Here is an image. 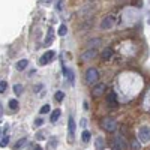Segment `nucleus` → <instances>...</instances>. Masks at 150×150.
Wrapping results in <instances>:
<instances>
[{
	"label": "nucleus",
	"mask_w": 150,
	"mask_h": 150,
	"mask_svg": "<svg viewBox=\"0 0 150 150\" xmlns=\"http://www.w3.org/2000/svg\"><path fill=\"white\" fill-rule=\"evenodd\" d=\"M126 149V143L122 137H116L113 141V150H125Z\"/></svg>",
	"instance_id": "nucleus-8"
},
{
	"label": "nucleus",
	"mask_w": 150,
	"mask_h": 150,
	"mask_svg": "<svg viewBox=\"0 0 150 150\" xmlns=\"http://www.w3.org/2000/svg\"><path fill=\"white\" fill-rule=\"evenodd\" d=\"M98 50H99V48H90V47H87L86 51H84V53L81 54V60H83V62L92 60V59L98 54Z\"/></svg>",
	"instance_id": "nucleus-5"
},
{
	"label": "nucleus",
	"mask_w": 150,
	"mask_h": 150,
	"mask_svg": "<svg viewBox=\"0 0 150 150\" xmlns=\"http://www.w3.org/2000/svg\"><path fill=\"white\" fill-rule=\"evenodd\" d=\"M111 57H113V50H111V48H105V50L102 51V59H104L105 62L110 60Z\"/></svg>",
	"instance_id": "nucleus-14"
},
{
	"label": "nucleus",
	"mask_w": 150,
	"mask_h": 150,
	"mask_svg": "<svg viewBox=\"0 0 150 150\" xmlns=\"http://www.w3.org/2000/svg\"><path fill=\"white\" fill-rule=\"evenodd\" d=\"M99 45H101V41L98 38H93L87 42V47H90V48H99Z\"/></svg>",
	"instance_id": "nucleus-13"
},
{
	"label": "nucleus",
	"mask_w": 150,
	"mask_h": 150,
	"mask_svg": "<svg viewBox=\"0 0 150 150\" xmlns=\"http://www.w3.org/2000/svg\"><path fill=\"white\" fill-rule=\"evenodd\" d=\"M9 108L12 110V111H17V110L20 108L18 101H17V99H11V101H9Z\"/></svg>",
	"instance_id": "nucleus-18"
},
{
	"label": "nucleus",
	"mask_w": 150,
	"mask_h": 150,
	"mask_svg": "<svg viewBox=\"0 0 150 150\" xmlns=\"http://www.w3.org/2000/svg\"><path fill=\"white\" fill-rule=\"evenodd\" d=\"M6 87H8V83H6V81H2V83H0V93H3L5 90H6Z\"/></svg>",
	"instance_id": "nucleus-25"
},
{
	"label": "nucleus",
	"mask_w": 150,
	"mask_h": 150,
	"mask_svg": "<svg viewBox=\"0 0 150 150\" xmlns=\"http://www.w3.org/2000/svg\"><path fill=\"white\" fill-rule=\"evenodd\" d=\"M41 89H42V84H38V86L35 87V92H39Z\"/></svg>",
	"instance_id": "nucleus-30"
},
{
	"label": "nucleus",
	"mask_w": 150,
	"mask_h": 150,
	"mask_svg": "<svg viewBox=\"0 0 150 150\" xmlns=\"http://www.w3.org/2000/svg\"><path fill=\"white\" fill-rule=\"evenodd\" d=\"M26 143H27V138H21V140H18L15 144H14V149L15 150H20V149H23L26 146Z\"/></svg>",
	"instance_id": "nucleus-16"
},
{
	"label": "nucleus",
	"mask_w": 150,
	"mask_h": 150,
	"mask_svg": "<svg viewBox=\"0 0 150 150\" xmlns=\"http://www.w3.org/2000/svg\"><path fill=\"white\" fill-rule=\"evenodd\" d=\"M138 138L141 143H150V126H141L138 129Z\"/></svg>",
	"instance_id": "nucleus-3"
},
{
	"label": "nucleus",
	"mask_w": 150,
	"mask_h": 150,
	"mask_svg": "<svg viewBox=\"0 0 150 150\" xmlns=\"http://www.w3.org/2000/svg\"><path fill=\"white\" fill-rule=\"evenodd\" d=\"M57 147V138H51L48 141V150H56Z\"/></svg>",
	"instance_id": "nucleus-20"
},
{
	"label": "nucleus",
	"mask_w": 150,
	"mask_h": 150,
	"mask_svg": "<svg viewBox=\"0 0 150 150\" xmlns=\"http://www.w3.org/2000/svg\"><path fill=\"white\" fill-rule=\"evenodd\" d=\"M42 123H44L42 119H36V120H35V126H42Z\"/></svg>",
	"instance_id": "nucleus-27"
},
{
	"label": "nucleus",
	"mask_w": 150,
	"mask_h": 150,
	"mask_svg": "<svg viewBox=\"0 0 150 150\" xmlns=\"http://www.w3.org/2000/svg\"><path fill=\"white\" fill-rule=\"evenodd\" d=\"M101 126L105 129L107 132H114V131H116V128H117L116 120L111 119V117H104V119H102V123H101Z\"/></svg>",
	"instance_id": "nucleus-1"
},
{
	"label": "nucleus",
	"mask_w": 150,
	"mask_h": 150,
	"mask_svg": "<svg viewBox=\"0 0 150 150\" xmlns=\"http://www.w3.org/2000/svg\"><path fill=\"white\" fill-rule=\"evenodd\" d=\"M53 41H54V30H53V27H50V29H48V32H47V36H45L44 45H50Z\"/></svg>",
	"instance_id": "nucleus-11"
},
{
	"label": "nucleus",
	"mask_w": 150,
	"mask_h": 150,
	"mask_svg": "<svg viewBox=\"0 0 150 150\" xmlns=\"http://www.w3.org/2000/svg\"><path fill=\"white\" fill-rule=\"evenodd\" d=\"M54 56H56V53H54L53 50H51V51H45V53L41 56V59H39V65H41V66L48 65V63L54 59Z\"/></svg>",
	"instance_id": "nucleus-4"
},
{
	"label": "nucleus",
	"mask_w": 150,
	"mask_h": 150,
	"mask_svg": "<svg viewBox=\"0 0 150 150\" xmlns=\"http://www.w3.org/2000/svg\"><path fill=\"white\" fill-rule=\"evenodd\" d=\"M132 147H134V150H138V149H140V146H138V144H137V143H135V141L132 143Z\"/></svg>",
	"instance_id": "nucleus-29"
},
{
	"label": "nucleus",
	"mask_w": 150,
	"mask_h": 150,
	"mask_svg": "<svg viewBox=\"0 0 150 150\" xmlns=\"http://www.w3.org/2000/svg\"><path fill=\"white\" fill-rule=\"evenodd\" d=\"M105 84H104V83H99V84H96V86L92 89V96L93 98H98V96H101L104 92H105Z\"/></svg>",
	"instance_id": "nucleus-9"
},
{
	"label": "nucleus",
	"mask_w": 150,
	"mask_h": 150,
	"mask_svg": "<svg viewBox=\"0 0 150 150\" xmlns=\"http://www.w3.org/2000/svg\"><path fill=\"white\" fill-rule=\"evenodd\" d=\"M57 33L60 35V36H65V35H66V33H68V27H66V24H62L60 27H59V32H57Z\"/></svg>",
	"instance_id": "nucleus-21"
},
{
	"label": "nucleus",
	"mask_w": 150,
	"mask_h": 150,
	"mask_svg": "<svg viewBox=\"0 0 150 150\" xmlns=\"http://www.w3.org/2000/svg\"><path fill=\"white\" fill-rule=\"evenodd\" d=\"M8 141H9V137L8 135H3L2 137V141H0V147H6V146H8Z\"/></svg>",
	"instance_id": "nucleus-23"
},
{
	"label": "nucleus",
	"mask_w": 150,
	"mask_h": 150,
	"mask_svg": "<svg viewBox=\"0 0 150 150\" xmlns=\"http://www.w3.org/2000/svg\"><path fill=\"white\" fill-rule=\"evenodd\" d=\"M81 140H83V143H89L90 140H92V134H90L89 131H83V134H81Z\"/></svg>",
	"instance_id": "nucleus-17"
},
{
	"label": "nucleus",
	"mask_w": 150,
	"mask_h": 150,
	"mask_svg": "<svg viewBox=\"0 0 150 150\" xmlns=\"http://www.w3.org/2000/svg\"><path fill=\"white\" fill-rule=\"evenodd\" d=\"M63 98H65V93H63V92H60V90L54 93V99H56L57 102H62V101H63Z\"/></svg>",
	"instance_id": "nucleus-22"
},
{
	"label": "nucleus",
	"mask_w": 150,
	"mask_h": 150,
	"mask_svg": "<svg viewBox=\"0 0 150 150\" xmlns=\"http://www.w3.org/2000/svg\"><path fill=\"white\" fill-rule=\"evenodd\" d=\"M60 114H62V111L59 108H56V110H53V113H51V117H50V120H51V123H54V122H57V119L60 117Z\"/></svg>",
	"instance_id": "nucleus-15"
},
{
	"label": "nucleus",
	"mask_w": 150,
	"mask_h": 150,
	"mask_svg": "<svg viewBox=\"0 0 150 150\" xmlns=\"http://www.w3.org/2000/svg\"><path fill=\"white\" fill-rule=\"evenodd\" d=\"M36 138H38V140H42V138H44V134H42V132H38V134H36Z\"/></svg>",
	"instance_id": "nucleus-28"
},
{
	"label": "nucleus",
	"mask_w": 150,
	"mask_h": 150,
	"mask_svg": "<svg viewBox=\"0 0 150 150\" xmlns=\"http://www.w3.org/2000/svg\"><path fill=\"white\" fill-rule=\"evenodd\" d=\"M96 150H104V138L98 137L96 138Z\"/></svg>",
	"instance_id": "nucleus-19"
},
{
	"label": "nucleus",
	"mask_w": 150,
	"mask_h": 150,
	"mask_svg": "<svg viewBox=\"0 0 150 150\" xmlns=\"http://www.w3.org/2000/svg\"><path fill=\"white\" fill-rule=\"evenodd\" d=\"M68 131H69L68 141H69V143H74V135H75V122H74L72 117H69V120H68Z\"/></svg>",
	"instance_id": "nucleus-7"
},
{
	"label": "nucleus",
	"mask_w": 150,
	"mask_h": 150,
	"mask_svg": "<svg viewBox=\"0 0 150 150\" xmlns=\"http://www.w3.org/2000/svg\"><path fill=\"white\" fill-rule=\"evenodd\" d=\"M41 113H42V114H47V113H50V105H44V107L41 108Z\"/></svg>",
	"instance_id": "nucleus-26"
},
{
	"label": "nucleus",
	"mask_w": 150,
	"mask_h": 150,
	"mask_svg": "<svg viewBox=\"0 0 150 150\" xmlns=\"http://www.w3.org/2000/svg\"><path fill=\"white\" fill-rule=\"evenodd\" d=\"M35 150H44V149H42L41 146H36V147H35Z\"/></svg>",
	"instance_id": "nucleus-32"
},
{
	"label": "nucleus",
	"mask_w": 150,
	"mask_h": 150,
	"mask_svg": "<svg viewBox=\"0 0 150 150\" xmlns=\"http://www.w3.org/2000/svg\"><path fill=\"white\" fill-rule=\"evenodd\" d=\"M107 105L108 107H111V108H117V105H119V104H117V98H116V93L113 92H110L108 93V96H107Z\"/></svg>",
	"instance_id": "nucleus-10"
},
{
	"label": "nucleus",
	"mask_w": 150,
	"mask_h": 150,
	"mask_svg": "<svg viewBox=\"0 0 150 150\" xmlns=\"http://www.w3.org/2000/svg\"><path fill=\"white\" fill-rule=\"evenodd\" d=\"M86 123H87L86 119H81V126H83V128H86Z\"/></svg>",
	"instance_id": "nucleus-31"
},
{
	"label": "nucleus",
	"mask_w": 150,
	"mask_h": 150,
	"mask_svg": "<svg viewBox=\"0 0 150 150\" xmlns=\"http://www.w3.org/2000/svg\"><path fill=\"white\" fill-rule=\"evenodd\" d=\"M27 66H29V60H27V59H23V60H20V62L15 65V68H17L18 71H24Z\"/></svg>",
	"instance_id": "nucleus-12"
},
{
	"label": "nucleus",
	"mask_w": 150,
	"mask_h": 150,
	"mask_svg": "<svg viewBox=\"0 0 150 150\" xmlns=\"http://www.w3.org/2000/svg\"><path fill=\"white\" fill-rule=\"evenodd\" d=\"M98 80H99V72H98L96 68H90L86 72V83L87 84H95Z\"/></svg>",
	"instance_id": "nucleus-2"
},
{
	"label": "nucleus",
	"mask_w": 150,
	"mask_h": 150,
	"mask_svg": "<svg viewBox=\"0 0 150 150\" xmlns=\"http://www.w3.org/2000/svg\"><path fill=\"white\" fill-rule=\"evenodd\" d=\"M113 26H114V18H113V15H107L101 21V29L102 30H108V29H111Z\"/></svg>",
	"instance_id": "nucleus-6"
},
{
	"label": "nucleus",
	"mask_w": 150,
	"mask_h": 150,
	"mask_svg": "<svg viewBox=\"0 0 150 150\" xmlns=\"http://www.w3.org/2000/svg\"><path fill=\"white\" fill-rule=\"evenodd\" d=\"M14 92L17 95H21L23 93V86H21V84H15V86H14Z\"/></svg>",
	"instance_id": "nucleus-24"
}]
</instances>
